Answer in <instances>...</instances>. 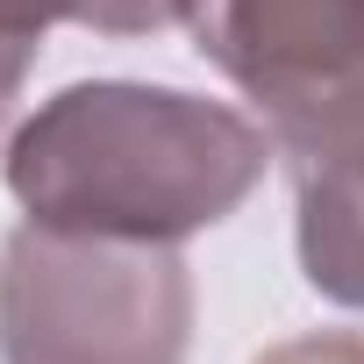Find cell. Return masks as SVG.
<instances>
[{"mask_svg":"<svg viewBox=\"0 0 364 364\" xmlns=\"http://www.w3.org/2000/svg\"><path fill=\"white\" fill-rule=\"evenodd\" d=\"M193 15V0H72V22L93 36H157Z\"/></svg>","mask_w":364,"mask_h":364,"instance_id":"6","label":"cell"},{"mask_svg":"<svg viewBox=\"0 0 364 364\" xmlns=\"http://www.w3.org/2000/svg\"><path fill=\"white\" fill-rule=\"evenodd\" d=\"M193 272L178 243L22 222L0 243V364H186Z\"/></svg>","mask_w":364,"mask_h":364,"instance_id":"2","label":"cell"},{"mask_svg":"<svg viewBox=\"0 0 364 364\" xmlns=\"http://www.w3.org/2000/svg\"><path fill=\"white\" fill-rule=\"evenodd\" d=\"M58 22H72V0H0V143H8L22 79L36 72V50Z\"/></svg>","mask_w":364,"mask_h":364,"instance_id":"5","label":"cell"},{"mask_svg":"<svg viewBox=\"0 0 364 364\" xmlns=\"http://www.w3.org/2000/svg\"><path fill=\"white\" fill-rule=\"evenodd\" d=\"M272 157L264 122L243 107L143 79L65 86L0 150L29 222L129 243H186L229 222Z\"/></svg>","mask_w":364,"mask_h":364,"instance_id":"1","label":"cell"},{"mask_svg":"<svg viewBox=\"0 0 364 364\" xmlns=\"http://www.w3.org/2000/svg\"><path fill=\"white\" fill-rule=\"evenodd\" d=\"M186 29L293 178L364 150V0H193Z\"/></svg>","mask_w":364,"mask_h":364,"instance_id":"3","label":"cell"},{"mask_svg":"<svg viewBox=\"0 0 364 364\" xmlns=\"http://www.w3.org/2000/svg\"><path fill=\"white\" fill-rule=\"evenodd\" d=\"M300 272L321 300L364 307V150L300 171Z\"/></svg>","mask_w":364,"mask_h":364,"instance_id":"4","label":"cell"},{"mask_svg":"<svg viewBox=\"0 0 364 364\" xmlns=\"http://www.w3.org/2000/svg\"><path fill=\"white\" fill-rule=\"evenodd\" d=\"M257 364H364V336H293Z\"/></svg>","mask_w":364,"mask_h":364,"instance_id":"7","label":"cell"}]
</instances>
